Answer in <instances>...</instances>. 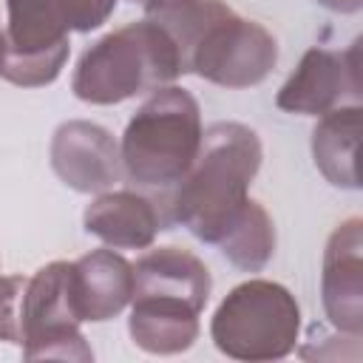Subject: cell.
<instances>
[{
  "instance_id": "obj_19",
  "label": "cell",
  "mask_w": 363,
  "mask_h": 363,
  "mask_svg": "<svg viewBox=\"0 0 363 363\" xmlns=\"http://www.w3.org/2000/svg\"><path fill=\"white\" fill-rule=\"evenodd\" d=\"M130 3H133V6H142V9L147 11V9H153V6H159L162 0H130Z\"/></svg>"
},
{
  "instance_id": "obj_6",
  "label": "cell",
  "mask_w": 363,
  "mask_h": 363,
  "mask_svg": "<svg viewBox=\"0 0 363 363\" xmlns=\"http://www.w3.org/2000/svg\"><path fill=\"white\" fill-rule=\"evenodd\" d=\"M210 337L233 360H281L298 346L301 306L284 284L250 278L221 298L210 320Z\"/></svg>"
},
{
  "instance_id": "obj_5",
  "label": "cell",
  "mask_w": 363,
  "mask_h": 363,
  "mask_svg": "<svg viewBox=\"0 0 363 363\" xmlns=\"http://www.w3.org/2000/svg\"><path fill=\"white\" fill-rule=\"evenodd\" d=\"M201 136L196 96L187 88L164 85L136 108L122 133V173L142 190H170L199 156Z\"/></svg>"
},
{
  "instance_id": "obj_9",
  "label": "cell",
  "mask_w": 363,
  "mask_h": 363,
  "mask_svg": "<svg viewBox=\"0 0 363 363\" xmlns=\"http://www.w3.org/2000/svg\"><path fill=\"white\" fill-rule=\"evenodd\" d=\"M51 167L77 193H105L122 179V156L113 133L88 119H68L51 136Z\"/></svg>"
},
{
  "instance_id": "obj_7",
  "label": "cell",
  "mask_w": 363,
  "mask_h": 363,
  "mask_svg": "<svg viewBox=\"0 0 363 363\" xmlns=\"http://www.w3.org/2000/svg\"><path fill=\"white\" fill-rule=\"evenodd\" d=\"M71 298V261H51L26 278L20 303V349L28 360H94Z\"/></svg>"
},
{
  "instance_id": "obj_18",
  "label": "cell",
  "mask_w": 363,
  "mask_h": 363,
  "mask_svg": "<svg viewBox=\"0 0 363 363\" xmlns=\"http://www.w3.org/2000/svg\"><path fill=\"white\" fill-rule=\"evenodd\" d=\"M315 3L335 11V14H357L363 6V0H315Z\"/></svg>"
},
{
  "instance_id": "obj_11",
  "label": "cell",
  "mask_w": 363,
  "mask_h": 363,
  "mask_svg": "<svg viewBox=\"0 0 363 363\" xmlns=\"http://www.w3.org/2000/svg\"><path fill=\"white\" fill-rule=\"evenodd\" d=\"M88 235L113 250H147L162 230H170L164 201L139 190H105L82 213Z\"/></svg>"
},
{
  "instance_id": "obj_16",
  "label": "cell",
  "mask_w": 363,
  "mask_h": 363,
  "mask_svg": "<svg viewBox=\"0 0 363 363\" xmlns=\"http://www.w3.org/2000/svg\"><path fill=\"white\" fill-rule=\"evenodd\" d=\"M216 247L241 272H261L275 255L272 216L267 213V207L261 201L247 199Z\"/></svg>"
},
{
  "instance_id": "obj_17",
  "label": "cell",
  "mask_w": 363,
  "mask_h": 363,
  "mask_svg": "<svg viewBox=\"0 0 363 363\" xmlns=\"http://www.w3.org/2000/svg\"><path fill=\"white\" fill-rule=\"evenodd\" d=\"M26 278L23 275H0V340L20 343V303H23Z\"/></svg>"
},
{
  "instance_id": "obj_2",
  "label": "cell",
  "mask_w": 363,
  "mask_h": 363,
  "mask_svg": "<svg viewBox=\"0 0 363 363\" xmlns=\"http://www.w3.org/2000/svg\"><path fill=\"white\" fill-rule=\"evenodd\" d=\"M264 162L258 133L244 122H213L204 128L190 170L162 199L170 224H182L204 244H218L235 213L250 199Z\"/></svg>"
},
{
  "instance_id": "obj_3",
  "label": "cell",
  "mask_w": 363,
  "mask_h": 363,
  "mask_svg": "<svg viewBox=\"0 0 363 363\" xmlns=\"http://www.w3.org/2000/svg\"><path fill=\"white\" fill-rule=\"evenodd\" d=\"M113 9L116 0H6L0 79L20 88L51 85L68 62V34L99 28Z\"/></svg>"
},
{
  "instance_id": "obj_1",
  "label": "cell",
  "mask_w": 363,
  "mask_h": 363,
  "mask_svg": "<svg viewBox=\"0 0 363 363\" xmlns=\"http://www.w3.org/2000/svg\"><path fill=\"white\" fill-rule=\"evenodd\" d=\"M162 26L179 48L182 74H196L213 85L252 88L278 65L272 31L235 14L224 0H170Z\"/></svg>"
},
{
  "instance_id": "obj_4",
  "label": "cell",
  "mask_w": 363,
  "mask_h": 363,
  "mask_svg": "<svg viewBox=\"0 0 363 363\" xmlns=\"http://www.w3.org/2000/svg\"><path fill=\"white\" fill-rule=\"evenodd\" d=\"M176 77H182L176 43L150 17H142L82 51L71 74V91L88 105H119L173 85Z\"/></svg>"
},
{
  "instance_id": "obj_14",
  "label": "cell",
  "mask_w": 363,
  "mask_h": 363,
  "mask_svg": "<svg viewBox=\"0 0 363 363\" xmlns=\"http://www.w3.org/2000/svg\"><path fill=\"white\" fill-rule=\"evenodd\" d=\"M213 292L207 264L182 247H156L133 264V295H170L204 312Z\"/></svg>"
},
{
  "instance_id": "obj_10",
  "label": "cell",
  "mask_w": 363,
  "mask_h": 363,
  "mask_svg": "<svg viewBox=\"0 0 363 363\" xmlns=\"http://www.w3.org/2000/svg\"><path fill=\"white\" fill-rule=\"evenodd\" d=\"M320 301L335 332L363 335V221H340L323 247Z\"/></svg>"
},
{
  "instance_id": "obj_13",
  "label": "cell",
  "mask_w": 363,
  "mask_h": 363,
  "mask_svg": "<svg viewBox=\"0 0 363 363\" xmlns=\"http://www.w3.org/2000/svg\"><path fill=\"white\" fill-rule=\"evenodd\" d=\"M199 309L170 295H133L128 335L147 354H182L199 340Z\"/></svg>"
},
{
  "instance_id": "obj_12",
  "label": "cell",
  "mask_w": 363,
  "mask_h": 363,
  "mask_svg": "<svg viewBox=\"0 0 363 363\" xmlns=\"http://www.w3.org/2000/svg\"><path fill=\"white\" fill-rule=\"evenodd\" d=\"M71 298L82 323L116 318L133 298V264L113 247L79 255L71 261Z\"/></svg>"
},
{
  "instance_id": "obj_15",
  "label": "cell",
  "mask_w": 363,
  "mask_h": 363,
  "mask_svg": "<svg viewBox=\"0 0 363 363\" xmlns=\"http://www.w3.org/2000/svg\"><path fill=\"white\" fill-rule=\"evenodd\" d=\"M360 130H363L360 102L337 105L318 119L312 130V159L320 176L332 187L360 190V176H357Z\"/></svg>"
},
{
  "instance_id": "obj_8",
  "label": "cell",
  "mask_w": 363,
  "mask_h": 363,
  "mask_svg": "<svg viewBox=\"0 0 363 363\" xmlns=\"http://www.w3.org/2000/svg\"><path fill=\"white\" fill-rule=\"evenodd\" d=\"M357 45L352 43L346 51L315 45L309 48L298 68L286 77V82L275 94V105L286 113L298 116H323L346 99L357 102L360 96V62Z\"/></svg>"
}]
</instances>
